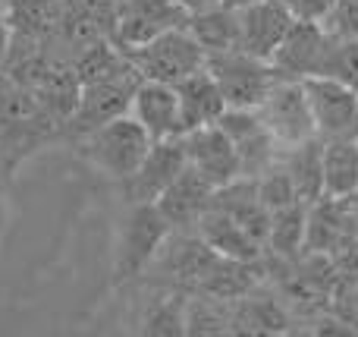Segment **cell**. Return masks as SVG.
Returning a JSON list of instances; mask_svg holds the SVG:
<instances>
[{"mask_svg":"<svg viewBox=\"0 0 358 337\" xmlns=\"http://www.w3.org/2000/svg\"><path fill=\"white\" fill-rule=\"evenodd\" d=\"M182 151L185 164L204 177L214 189L239 180V155H236L233 139L223 132L220 123H208L198 130L182 132Z\"/></svg>","mask_w":358,"mask_h":337,"instance_id":"30bf717a","label":"cell"},{"mask_svg":"<svg viewBox=\"0 0 358 337\" xmlns=\"http://www.w3.org/2000/svg\"><path fill=\"white\" fill-rule=\"evenodd\" d=\"M170 231L173 227L167 224V218L161 214L157 205H126V212L113 224V252H110L113 287H123V284L142 277Z\"/></svg>","mask_w":358,"mask_h":337,"instance_id":"7a4b0ae2","label":"cell"},{"mask_svg":"<svg viewBox=\"0 0 358 337\" xmlns=\"http://www.w3.org/2000/svg\"><path fill=\"white\" fill-rule=\"evenodd\" d=\"M302 85L317 139L324 142L358 139V88L330 79V76H308L302 79Z\"/></svg>","mask_w":358,"mask_h":337,"instance_id":"52a82bcc","label":"cell"},{"mask_svg":"<svg viewBox=\"0 0 358 337\" xmlns=\"http://www.w3.org/2000/svg\"><path fill=\"white\" fill-rule=\"evenodd\" d=\"M305 224H308V205L305 202H292V205L271 212L264 249L277 256L280 262H292L305 249Z\"/></svg>","mask_w":358,"mask_h":337,"instance_id":"603a6c76","label":"cell"},{"mask_svg":"<svg viewBox=\"0 0 358 337\" xmlns=\"http://www.w3.org/2000/svg\"><path fill=\"white\" fill-rule=\"evenodd\" d=\"M349 202H352V214H355V224H358V193L349 195Z\"/></svg>","mask_w":358,"mask_h":337,"instance_id":"4dcf8cb0","label":"cell"},{"mask_svg":"<svg viewBox=\"0 0 358 337\" xmlns=\"http://www.w3.org/2000/svg\"><path fill=\"white\" fill-rule=\"evenodd\" d=\"M321 151H324V139H308L302 145H292V149H280L277 164L286 170L296 195L311 205L324 195V177H321Z\"/></svg>","mask_w":358,"mask_h":337,"instance_id":"d6986e66","label":"cell"},{"mask_svg":"<svg viewBox=\"0 0 358 337\" xmlns=\"http://www.w3.org/2000/svg\"><path fill=\"white\" fill-rule=\"evenodd\" d=\"M317 76H330V79L358 88V38H334L330 35Z\"/></svg>","mask_w":358,"mask_h":337,"instance_id":"cb8c5ba5","label":"cell"},{"mask_svg":"<svg viewBox=\"0 0 358 337\" xmlns=\"http://www.w3.org/2000/svg\"><path fill=\"white\" fill-rule=\"evenodd\" d=\"M321 25L334 38H358V0H334Z\"/></svg>","mask_w":358,"mask_h":337,"instance_id":"d4e9b609","label":"cell"},{"mask_svg":"<svg viewBox=\"0 0 358 337\" xmlns=\"http://www.w3.org/2000/svg\"><path fill=\"white\" fill-rule=\"evenodd\" d=\"M10 44H13V25H10L6 10L0 6V63H3L6 54H10Z\"/></svg>","mask_w":358,"mask_h":337,"instance_id":"83f0119b","label":"cell"},{"mask_svg":"<svg viewBox=\"0 0 358 337\" xmlns=\"http://www.w3.org/2000/svg\"><path fill=\"white\" fill-rule=\"evenodd\" d=\"M217 123L223 126V132H227L236 145V155H239V177H245V180H258L267 167L277 164L280 149H277V142L271 139V132L264 130V123L258 120L255 111L227 107Z\"/></svg>","mask_w":358,"mask_h":337,"instance_id":"8fae6325","label":"cell"},{"mask_svg":"<svg viewBox=\"0 0 358 337\" xmlns=\"http://www.w3.org/2000/svg\"><path fill=\"white\" fill-rule=\"evenodd\" d=\"M204 69L210 79L217 82L227 107H242V111H255L267 88L277 79V69L267 60L245 54V50H223V54H208Z\"/></svg>","mask_w":358,"mask_h":337,"instance_id":"5b68a950","label":"cell"},{"mask_svg":"<svg viewBox=\"0 0 358 337\" xmlns=\"http://www.w3.org/2000/svg\"><path fill=\"white\" fill-rule=\"evenodd\" d=\"M327 29L321 22H311V19H296L292 29L286 32L283 44L277 48V54L271 57V67L277 69L286 79H308L317 76L324 60V50H327Z\"/></svg>","mask_w":358,"mask_h":337,"instance_id":"4fadbf2b","label":"cell"},{"mask_svg":"<svg viewBox=\"0 0 358 337\" xmlns=\"http://www.w3.org/2000/svg\"><path fill=\"white\" fill-rule=\"evenodd\" d=\"M185 22H189V13L176 0H117L110 41L120 50H129Z\"/></svg>","mask_w":358,"mask_h":337,"instance_id":"ba28073f","label":"cell"},{"mask_svg":"<svg viewBox=\"0 0 358 337\" xmlns=\"http://www.w3.org/2000/svg\"><path fill=\"white\" fill-rule=\"evenodd\" d=\"M229 331L242 334H286L289 331V312L277 296H258V287L233 303V325Z\"/></svg>","mask_w":358,"mask_h":337,"instance_id":"ffe728a7","label":"cell"},{"mask_svg":"<svg viewBox=\"0 0 358 337\" xmlns=\"http://www.w3.org/2000/svg\"><path fill=\"white\" fill-rule=\"evenodd\" d=\"M185 167V151L182 139H161L151 142L148 155L142 158L136 170L120 183L126 205H155L161 193L173 183V177Z\"/></svg>","mask_w":358,"mask_h":337,"instance_id":"9c48e42d","label":"cell"},{"mask_svg":"<svg viewBox=\"0 0 358 337\" xmlns=\"http://www.w3.org/2000/svg\"><path fill=\"white\" fill-rule=\"evenodd\" d=\"M283 4H286V10H289L296 19H311V22H321V19L330 13L334 0H283Z\"/></svg>","mask_w":358,"mask_h":337,"instance_id":"4316f807","label":"cell"},{"mask_svg":"<svg viewBox=\"0 0 358 337\" xmlns=\"http://www.w3.org/2000/svg\"><path fill=\"white\" fill-rule=\"evenodd\" d=\"M236 16H239V50L267 63L296 22L283 0H258V4L236 10Z\"/></svg>","mask_w":358,"mask_h":337,"instance_id":"7c38bea8","label":"cell"},{"mask_svg":"<svg viewBox=\"0 0 358 337\" xmlns=\"http://www.w3.org/2000/svg\"><path fill=\"white\" fill-rule=\"evenodd\" d=\"M330 262H334V271L340 277V290L358 287V233L330 252Z\"/></svg>","mask_w":358,"mask_h":337,"instance_id":"484cf974","label":"cell"},{"mask_svg":"<svg viewBox=\"0 0 358 337\" xmlns=\"http://www.w3.org/2000/svg\"><path fill=\"white\" fill-rule=\"evenodd\" d=\"M248 4H258V0H223V6H233V10H242Z\"/></svg>","mask_w":358,"mask_h":337,"instance_id":"f546056e","label":"cell"},{"mask_svg":"<svg viewBox=\"0 0 358 337\" xmlns=\"http://www.w3.org/2000/svg\"><path fill=\"white\" fill-rule=\"evenodd\" d=\"M358 233L352 202L349 199H330L321 195L308 205V224H305V249L302 252H321L330 256L336 246H343L349 237Z\"/></svg>","mask_w":358,"mask_h":337,"instance_id":"2e32d148","label":"cell"},{"mask_svg":"<svg viewBox=\"0 0 358 337\" xmlns=\"http://www.w3.org/2000/svg\"><path fill=\"white\" fill-rule=\"evenodd\" d=\"M129 114L142 123V130L151 136V142L182 136V117H179V98L176 88L167 82L138 79L136 92L129 101Z\"/></svg>","mask_w":358,"mask_h":337,"instance_id":"5bb4252c","label":"cell"},{"mask_svg":"<svg viewBox=\"0 0 358 337\" xmlns=\"http://www.w3.org/2000/svg\"><path fill=\"white\" fill-rule=\"evenodd\" d=\"M148 149H151V136L142 130V123L132 114H120V117L107 120V123L73 136L76 158L85 167H92L94 174L107 177L113 183H123L142 164Z\"/></svg>","mask_w":358,"mask_h":337,"instance_id":"6da1fadb","label":"cell"},{"mask_svg":"<svg viewBox=\"0 0 358 337\" xmlns=\"http://www.w3.org/2000/svg\"><path fill=\"white\" fill-rule=\"evenodd\" d=\"M138 79H142V76H138L136 67L129 63V67H123L120 73L82 82L76 107L63 130H66L69 136H79V132L107 123V120L120 117V114H129V101H132V92H136Z\"/></svg>","mask_w":358,"mask_h":337,"instance_id":"8992f818","label":"cell"},{"mask_svg":"<svg viewBox=\"0 0 358 337\" xmlns=\"http://www.w3.org/2000/svg\"><path fill=\"white\" fill-rule=\"evenodd\" d=\"M123 54L129 57V63L136 67V73L142 79L167 82V85H176L185 76L204 69V60H208V54L201 50V44L192 38V32L185 25L164 32V35L151 38L148 44L129 48Z\"/></svg>","mask_w":358,"mask_h":337,"instance_id":"3957f363","label":"cell"},{"mask_svg":"<svg viewBox=\"0 0 358 337\" xmlns=\"http://www.w3.org/2000/svg\"><path fill=\"white\" fill-rule=\"evenodd\" d=\"M217 189L204 180L198 170H192L185 164L182 170L173 177L167 189L161 193V199L155 202L161 208V214L167 218V224L173 231H195V221L204 214V208L210 205Z\"/></svg>","mask_w":358,"mask_h":337,"instance_id":"9a60e30c","label":"cell"},{"mask_svg":"<svg viewBox=\"0 0 358 337\" xmlns=\"http://www.w3.org/2000/svg\"><path fill=\"white\" fill-rule=\"evenodd\" d=\"M324 195L349 199L358 193V139H334L321 151Z\"/></svg>","mask_w":358,"mask_h":337,"instance_id":"44dd1931","label":"cell"},{"mask_svg":"<svg viewBox=\"0 0 358 337\" xmlns=\"http://www.w3.org/2000/svg\"><path fill=\"white\" fill-rule=\"evenodd\" d=\"M185 29L192 32L204 54H223V50H239V16L233 6H214L204 13H192Z\"/></svg>","mask_w":358,"mask_h":337,"instance_id":"7402d4cb","label":"cell"},{"mask_svg":"<svg viewBox=\"0 0 358 337\" xmlns=\"http://www.w3.org/2000/svg\"><path fill=\"white\" fill-rule=\"evenodd\" d=\"M195 233L217 252L220 259H233V262H261L264 259V246L252 240L223 208L210 202L204 214L195 221Z\"/></svg>","mask_w":358,"mask_h":337,"instance_id":"e0dca14e","label":"cell"},{"mask_svg":"<svg viewBox=\"0 0 358 337\" xmlns=\"http://www.w3.org/2000/svg\"><path fill=\"white\" fill-rule=\"evenodd\" d=\"M176 4L182 6V10H185V13H189V16H192V13H204V10H214V6H220L223 0H176Z\"/></svg>","mask_w":358,"mask_h":337,"instance_id":"f1b7e54d","label":"cell"},{"mask_svg":"<svg viewBox=\"0 0 358 337\" xmlns=\"http://www.w3.org/2000/svg\"><path fill=\"white\" fill-rule=\"evenodd\" d=\"M255 114L277 142V149H292V145H302L317 136L302 79L277 76L267 95L261 98V104L255 107Z\"/></svg>","mask_w":358,"mask_h":337,"instance_id":"277c9868","label":"cell"},{"mask_svg":"<svg viewBox=\"0 0 358 337\" xmlns=\"http://www.w3.org/2000/svg\"><path fill=\"white\" fill-rule=\"evenodd\" d=\"M176 98H179V117H182V132L198 130V126L217 123L220 114L227 111L223 95L217 88V82L210 79L208 69L185 76L182 82H176Z\"/></svg>","mask_w":358,"mask_h":337,"instance_id":"ac0fdd59","label":"cell"}]
</instances>
